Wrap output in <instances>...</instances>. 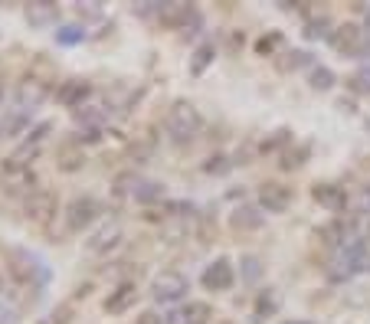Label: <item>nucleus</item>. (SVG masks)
I'll list each match as a JSON object with an SVG mask.
<instances>
[{"label":"nucleus","instance_id":"nucleus-1","mask_svg":"<svg viewBox=\"0 0 370 324\" xmlns=\"http://www.w3.org/2000/svg\"><path fill=\"white\" fill-rule=\"evenodd\" d=\"M200 128H203V118H200V112H197L193 102L181 98V102H174V105L167 108L164 131H167V138H171L174 144H190L200 134Z\"/></svg>","mask_w":370,"mask_h":324},{"label":"nucleus","instance_id":"nucleus-2","mask_svg":"<svg viewBox=\"0 0 370 324\" xmlns=\"http://www.w3.org/2000/svg\"><path fill=\"white\" fill-rule=\"evenodd\" d=\"M0 187L10 193V197H30V193H37V174L30 171V167H13V164L4 161L0 167Z\"/></svg>","mask_w":370,"mask_h":324},{"label":"nucleus","instance_id":"nucleus-3","mask_svg":"<svg viewBox=\"0 0 370 324\" xmlns=\"http://www.w3.org/2000/svg\"><path fill=\"white\" fill-rule=\"evenodd\" d=\"M59 210V197L53 190H46V187H39L37 193H30L27 203H23V213H27L30 223H37V226H46L49 219L56 216Z\"/></svg>","mask_w":370,"mask_h":324},{"label":"nucleus","instance_id":"nucleus-4","mask_svg":"<svg viewBox=\"0 0 370 324\" xmlns=\"http://www.w3.org/2000/svg\"><path fill=\"white\" fill-rule=\"evenodd\" d=\"M187 292H190V282L181 276V272H174V268L158 272L154 282H151V295L158 298V302H181Z\"/></svg>","mask_w":370,"mask_h":324},{"label":"nucleus","instance_id":"nucleus-5","mask_svg":"<svg viewBox=\"0 0 370 324\" xmlns=\"http://www.w3.org/2000/svg\"><path fill=\"white\" fill-rule=\"evenodd\" d=\"M53 92V82H49L46 76H37V72H27L23 76V82L17 86V102L23 112H33V108L43 102V98Z\"/></svg>","mask_w":370,"mask_h":324},{"label":"nucleus","instance_id":"nucleus-6","mask_svg":"<svg viewBox=\"0 0 370 324\" xmlns=\"http://www.w3.org/2000/svg\"><path fill=\"white\" fill-rule=\"evenodd\" d=\"M328 43H331L341 56H357L361 53V46H364V30L357 27V23H338V27L328 33Z\"/></svg>","mask_w":370,"mask_h":324},{"label":"nucleus","instance_id":"nucleus-7","mask_svg":"<svg viewBox=\"0 0 370 324\" xmlns=\"http://www.w3.org/2000/svg\"><path fill=\"white\" fill-rule=\"evenodd\" d=\"M95 216H98V200L95 197H76L66 207V229L69 233H82L86 226H92Z\"/></svg>","mask_w":370,"mask_h":324},{"label":"nucleus","instance_id":"nucleus-8","mask_svg":"<svg viewBox=\"0 0 370 324\" xmlns=\"http://www.w3.org/2000/svg\"><path fill=\"white\" fill-rule=\"evenodd\" d=\"M292 203V187H285L279 181H266L259 187V207L266 213H285Z\"/></svg>","mask_w":370,"mask_h":324},{"label":"nucleus","instance_id":"nucleus-9","mask_svg":"<svg viewBox=\"0 0 370 324\" xmlns=\"http://www.w3.org/2000/svg\"><path fill=\"white\" fill-rule=\"evenodd\" d=\"M134 302H138V285L134 282H118L105 298V311L108 315H125L128 308H134Z\"/></svg>","mask_w":370,"mask_h":324},{"label":"nucleus","instance_id":"nucleus-10","mask_svg":"<svg viewBox=\"0 0 370 324\" xmlns=\"http://www.w3.org/2000/svg\"><path fill=\"white\" fill-rule=\"evenodd\" d=\"M312 197L318 207H324V210H331V213H341L344 207H347V193H344V187H338V183H314Z\"/></svg>","mask_w":370,"mask_h":324},{"label":"nucleus","instance_id":"nucleus-11","mask_svg":"<svg viewBox=\"0 0 370 324\" xmlns=\"http://www.w3.org/2000/svg\"><path fill=\"white\" fill-rule=\"evenodd\" d=\"M233 278H236V272L229 266V259H217V262L203 272V288H210V292H227V288H233Z\"/></svg>","mask_w":370,"mask_h":324},{"label":"nucleus","instance_id":"nucleus-12","mask_svg":"<svg viewBox=\"0 0 370 324\" xmlns=\"http://www.w3.org/2000/svg\"><path fill=\"white\" fill-rule=\"evenodd\" d=\"M200 13L190 4H164L158 10V20H161V27H171V30H187V20H197Z\"/></svg>","mask_w":370,"mask_h":324},{"label":"nucleus","instance_id":"nucleus-13","mask_svg":"<svg viewBox=\"0 0 370 324\" xmlns=\"http://www.w3.org/2000/svg\"><path fill=\"white\" fill-rule=\"evenodd\" d=\"M89 96H92V86H89L86 79H69L56 92L59 105H66V108H82V102H86Z\"/></svg>","mask_w":370,"mask_h":324},{"label":"nucleus","instance_id":"nucleus-14","mask_svg":"<svg viewBox=\"0 0 370 324\" xmlns=\"http://www.w3.org/2000/svg\"><path fill=\"white\" fill-rule=\"evenodd\" d=\"M10 276L17 278L20 285H30V288H37L39 282H43V272H39V266L33 262V259L27 256H13V266H10Z\"/></svg>","mask_w":370,"mask_h":324},{"label":"nucleus","instance_id":"nucleus-15","mask_svg":"<svg viewBox=\"0 0 370 324\" xmlns=\"http://www.w3.org/2000/svg\"><path fill=\"white\" fill-rule=\"evenodd\" d=\"M118 242H122V226H118V223H108V226H102L92 239H89L86 249L92 252V256H102V252H108V249L118 246Z\"/></svg>","mask_w":370,"mask_h":324},{"label":"nucleus","instance_id":"nucleus-16","mask_svg":"<svg viewBox=\"0 0 370 324\" xmlns=\"http://www.w3.org/2000/svg\"><path fill=\"white\" fill-rule=\"evenodd\" d=\"M86 164V151H82V144H63L56 151V167L59 171H66V174H72V171H79Z\"/></svg>","mask_w":370,"mask_h":324},{"label":"nucleus","instance_id":"nucleus-17","mask_svg":"<svg viewBox=\"0 0 370 324\" xmlns=\"http://www.w3.org/2000/svg\"><path fill=\"white\" fill-rule=\"evenodd\" d=\"M56 17H59V7L56 4H46V0H39V4H30L27 7V20L33 23V27H46V23H53Z\"/></svg>","mask_w":370,"mask_h":324},{"label":"nucleus","instance_id":"nucleus-18","mask_svg":"<svg viewBox=\"0 0 370 324\" xmlns=\"http://www.w3.org/2000/svg\"><path fill=\"white\" fill-rule=\"evenodd\" d=\"M210 318H213V311H210L207 302H187L184 311L177 315V321L181 324H207Z\"/></svg>","mask_w":370,"mask_h":324},{"label":"nucleus","instance_id":"nucleus-19","mask_svg":"<svg viewBox=\"0 0 370 324\" xmlns=\"http://www.w3.org/2000/svg\"><path fill=\"white\" fill-rule=\"evenodd\" d=\"M213 56H217L213 43H200L197 53H193V59H190V72H193V76H203V72H207V66L213 63Z\"/></svg>","mask_w":370,"mask_h":324},{"label":"nucleus","instance_id":"nucleus-20","mask_svg":"<svg viewBox=\"0 0 370 324\" xmlns=\"http://www.w3.org/2000/svg\"><path fill=\"white\" fill-rule=\"evenodd\" d=\"M30 115L23 112V108H17V112L7 115V122H0V138H13V134H20L23 128H27Z\"/></svg>","mask_w":370,"mask_h":324},{"label":"nucleus","instance_id":"nucleus-21","mask_svg":"<svg viewBox=\"0 0 370 324\" xmlns=\"http://www.w3.org/2000/svg\"><path fill=\"white\" fill-rule=\"evenodd\" d=\"M262 226V213L253 210V207H239L233 213V229H259Z\"/></svg>","mask_w":370,"mask_h":324},{"label":"nucleus","instance_id":"nucleus-22","mask_svg":"<svg viewBox=\"0 0 370 324\" xmlns=\"http://www.w3.org/2000/svg\"><path fill=\"white\" fill-rule=\"evenodd\" d=\"M164 197V183H141V187H134V200L138 203H154Z\"/></svg>","mask_w":370,"mask_h":324},{"label":"nucleus","instance_id":"nucleus-23","mask_svg":"<svg viewBox=\"0 0 370 324\" xmlns=\"http://www.w3.org/2000/svg\"><path fill=\"white\" fill-rule=\"evenodd\" d=\"M285 59H279L276 66L282 69V72H295V69H302L305 63H308V53H302V49H292V53H282Z\"/></svg>","mask_w":370,"mask_h":324},{"label":"nucleus","instance_id":"nucleus-24","mask_svg":"<svg viewBox=\"0 0 370 324\" xmlns=\"http://www.w3.org/2000/svg\"><path fill=\"white\" fill-rule=\"evenodd\" d=\"M276 311H279V295L272 288H266V292L256 298V315H276Z\"/></svg>","mask_w":370,"mask_h":324},{"label":"nucleus","instance_id":"nucleus-25","mask_svg":"<svg viewBox=\"0 0 370 324\" xmlns=\"http://www.w3.org/2000/svg\"><path fill=\"white\" fill-rule=\"evenodd\" d=\"M334 86V72L328 66H318L312 69V89H318V92H328V89Z\"/></svg>","mask_w":370,"mask_h":324},{"label":"nucleus","instance_id":"nucleus-26","mask_svg":"<svg viewBox=\"0 0 370 324\" xmlns=\"http://www.w3.org/2000/svg\"><path fill=\"white\" fill-rule=\"evenodd\" d=\"M305 157H308V148L302 144V148H295V151H285L279 164H282V171H295V167H302L305 164Z\"/></svg>","mask_w":370,"mask_h":324},{"label":"nucleus","instance_id":"nucleus-27","mask_svg":"<svg viewBox=\"0 0 370 324\" xmlns=\"http://www.w3.org/2000/svg\"><path fill=\"white\" fill-rule=\"evenodd\" d=\"M347 86H351V92H357V96H370V66L361 69V72H354V76L347 79Z\"/></svg>","mask_w":370,"mask_h":324},{"label":"nucleus","instance_id":"nucleus-28","mask_svg":"<svg viewBox=\"0 0 370 324\" xmlns=\"http://www.w3.org/2000/svg\"><path fill=\"white\" fill-rule=\"evenodd\" d=\"M229 167H233V161H229L227 154H213V157H207V164H203V171L213 174V177H219V174H227Z\"/></svg>","mask_w":370,"mask_h":324},{"label":"nucleus","instance_id":"nucleus-29","mask_svg":"<svg viewBox=\"0 0 370 324\" xmlns=\"http://www.w3.org/2000/svg\"><path fill=\"white\" fill-rule=\"evenodd\" d=\"M288 141H292V131H285V128H282V131H276L269 141H262V148H259V151L272 154V151H279V148H282V144H288Z\"/></svg>","mask_w":370,"mask_h":324},{"label":"nucleus","instance_id":"nucleus-30","mask_svg":"<svg viewBox=\"0 0 370 324\" xmlns=\"http://www.w3.org/2000/svg\"><path fill=\"white\" fill-rule=\"evenodd\" d=\"M151 151H154V138H151V134H148V138H138V141H132V157H134V161H144Z\"/></svg>","mask_w":370,"mask_h":324},{"label":"nucleus","instance_id":"nucleus-31","mask_svg":"<svg viewBox=\"0 0 370 324\" xmlns=\"http://www.w3.org/2000/svg\"><path fill=\"white\" fill-rule=\"evenodd\" d=\"M279 43H282V37H279V33H269V37H262L256 43V53L259 56H272V49H276Z\"/></svg>","mask_w":370,"mask_h":324},{"label":"nucleus","instance_id":"nucleus-32","mask_svg":"<svg viewBox=\"0 0 370 324\" xmlns=\"http://www.w3.org/2000/svg\"><path fill=\"white\" fill-rule=\"evenodd\" d=\"M134 174L132 171H125V174H118V177H115V197H125V193L132 190L134 193Z\"/></svg>","mask_w":370,"mask_h":324},{"label":"nucleus","instance_id":"nucleus-33","mask_svg":"<svg viewBox=\"0 0 370 324\" xmlns=\"http://www.w3.org/2000/svg\"><path fill=\"white\" fill-rule=\"evenodd\" d=\"M354 210H357V213H370V183H367V187H361L357 200H354Z\"/></svg>","mask_w":370,"mask_h":324},{"label":"nucleus","instance_id":"nucleus-34","mask_svg":"<svg viewBox=\"0 0 370 324\" xmlns=\"http://www.w3.org/2000/svg\"><path fill=\"white\" fill-rule=\"evenodd\" d=\"M138 324H164V318L158 315V311H144V315L138 318Z\"/></svg>","mask_w":370,"mask_h":324},{"label":"nucleus","instance_id":"nucleus-35","mask_svg":"<svg viewBox=\"0 0 370 324\" xmlns=\"http://www.w3.org/2000/svg\"><path fill=\"white\" fill-rule=\"evenodd\" d=\"M79 37H82V30H76V27H69L66 33H59V39H63V43H76Z\"/></svg>","mask_w":370,"mask_h":324},{"label":"nucleus","instance_id":"nucleus-36","mask_svg":"<svg viewBox=\"0 0 370 324\" xmlns=\"http://www.w3.org/2000/svg\"><path fill=\"white\" fill-rule=\"evenodd\" d=\"M285 324H308V321H285Z\"/></svg>","mask_w":370,"mask_h":324},{"label":"nucleus","instance_id":"nucleus-37","mask_svg":"<svg viewBox=\"0 0 370 324\" xmlns=\"http://www.w3.org/2000/svg\"><path fill=\"white\" fill-rule=\"evenodd\" d=\"M0 76H4V66H0Z\"/></svg>","mask_w":370,"mask_h":324},{"label":"nucleus","instance_id":"nucleus-38","mask_svg":"<svg viewBox=\"0 0 370 324\" xmlns=\"http://www.w3.org/2000/svg\"><path fill=\"white\" fill-rule=\"evenodd\" d=\"M0 288H4V282H0Z\"/></svg>","mask_w":370,"mask_h":324}]
</instances>
